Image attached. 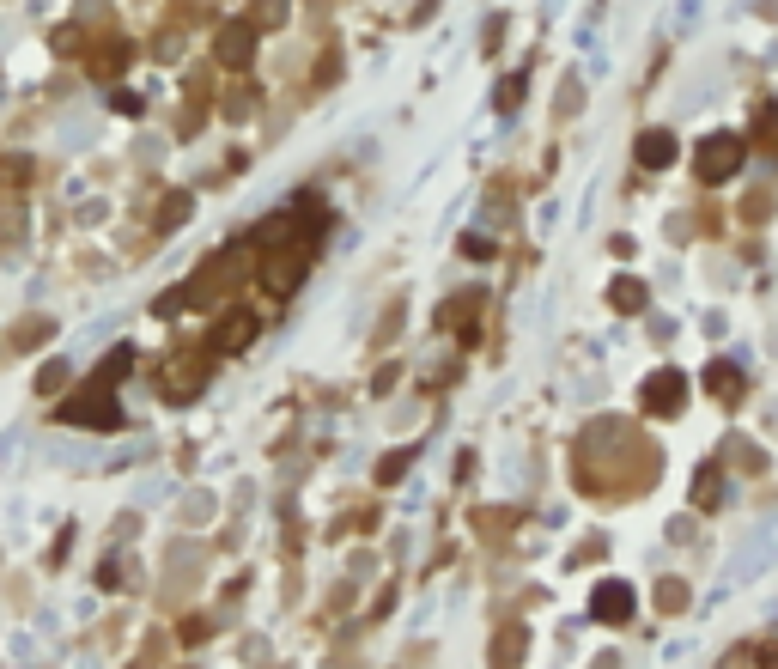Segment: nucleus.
I'll return each instance as SVG.
<instances>
[{
	"mask_svg": "<svg viewBox=\"0 0 778 669\" xmlns=\"http://www.w3.org/2000/svg\"><path fill=\"white\" fill-rule=\"evenodd\" d=\"M244 250H225V256H213L183 292H165V299H159V317H177V305H213V299H225V292L231 286H238V274H244Z\"/></svg>",
	"mask_w": 778,
	"mask_h": 669,
	"instance_id": "f257e3e1",
	"label": "nucleus"
},
{
	"mask_svg": "<svg viewBox=\"0 0 778 669\" xmlns=\"http://www.w3.org/2000/svg\"><path fill=\"white\" fill-rule=\"evenodd\" d=\"M67 426H98V432H116L122 426V408H116V384H92V390H80V396H67L61 408H55Z\"/></svg>",
	"mask_w": 778,
	"mask_h": 669,
	"instance_id": "f03ea898",
	"label": "nucleus"
},
{
	"mask_svg": "<svg viewBox=\"0 0 778 669\" xmlns=\"http://www.w3.org/2000/svg\"><path fill=\"white\" fill-rule=\"evenodd\" d=\"M207 378H213V359H207V353H171V359L159 365V390H165V402H189V396H201Z\"/></svg>",
	"mask_w": 778,
	"mask_h": 669,
	"instance_id": "7ed1b4c3",
	"label": "nucleus"
},
{
	"mask_svg": "<svg viewBox=\"0 0 778 669\" xmlns=\"http://www.w3.org/2000/svg\"><path fill=\"white\" fill-rule=\"evenodd\" d=\"M736 165H742V134H712V140H699V153H693L699 183H724V177H736Z\"/></svg>",
	"mask_w": 778,
	"mask_h": 669,
	"instance_id": "20e7f679",
	"label": "nucleus"
},
{
	"mask_svg": "<svg viewBox=\"0 0 778 669\" xmlns=\"http://www.w3.org/2000/svg\"><path fill=\"white\" fill-rule=\"evenodd\" d=\"M681 402H687V378L675 365H663V371L645 378V414H681Z\"/></svg>",
	"mask_w": 778,
	"mask_h": 669,
	"instance_id": "39448f33",
	"label": "nucleus"
},
{
	"mask_svg": "<svg viewBox=\"0 0 778 669\" xmlns=\"http://www.w3.org/2000/svg\"><path fill=\"white\" fill-rule=\"evenodd\" d=\"M256 329H262V323H256L250 311H225V317L213 323V335H207V353H244V347L256 341Z\"/></svg>",
	"mask_w": 778,
	"mask_h": 669,
	"instance_id": "423d86ee",
	"label": "nucleus"
},
{
	"mask_svg": "<svg viewBox=\"0 0 778 669\" xmlns=\"http://www.w3.org/2000/svg\"><path fill=\"white\" fill-rule=\"evenodd\" d=\"M213 55H219V67H250V61H256V25L231 19V25L213 37Z\"/></svg>",
	"mask_w": 778,
	"mask_h": 669,
	"instance_id": "0eeeda50",
	"label": "nucleus"
},
{
	"mask_svg": "<svg viewBox=\"0 0 778 669\" xmlns=\"http://www.w3.org/2000/svg\"><path fill=\"white\" fill-rule=\"evenodd\" d=\"M590 615H596V621H608V627L633 621V584H620V578L596 584V597H590Z\"/></svg>",
	"mask_w": 778,
	"mask_h": 669,
	"instance_id": "6e6552de",
	"label": "nucleus"
},
{
	"mask_svg": "<svg viewBox=\"0 0 778 669\" xmlns=\"http://www.w3.org/2000/svg\"><path fill=\"white\" fill-rule=\"evenodd\" d=\"M481 305H487V292H456V299L438 311V323L462 341H475V323H481Z\"/></svg>",
	"mask_w": 778,
	"mask_h": 669,
	"instance_id": "1a4fd4ad",
	"label": "nucleus"
},
{
	"mask_svg": "<svg viewBox=\"0 0 778 669\" xmlns=\"http://www.w3.org/2000/svg\"><path fill=\"white\" fill-rule=\"evenodd\" d=\"M633 159H639L645 171H663V165H675V134H669V128H645V134L633 140Z\"/></svg>",
	"mask_w": 778,
	"mask_h": 669,
	"instance_id": "9d476101",
	"label": "nucleus"
},
{
	"mask_svg": "<svg viewBox=\"0 0 778 669\" xmlns=\"http://www.w3.org/2000/svg\"><path fill=\"white\" fill-rule=\"evenodd\" d=\"M706 390L736 408V402H742V371H736L730 359H712V365H706Z\"/></svg>",
	"mask_w": 778,
	"mask_h": 669,
	"instance_id": "9b49d317",
	"label": "nucleus"
},
{
	"mask_svg": "<svg viewBox=\"0 0 778 669\" xmlns=\"http://www.w3.org/2000/svg\"><path fill=\"white\" fill-rule=\"evenodd\" d=\"M523 663V627H499L493 639V669H517Z\"/></svg>",
	"mask_w": 778,
	"mask_h": 669,
	"instance_id": "f8f14e48",
	"label": "nucleus"
},
{
	"mask_svg": "<svg viewBox=\"0 0 778 669\" xmlns=\"http://www.w3.org/2000/svg\"><path fill=\"white\" fill-rule=\"evenodd\" d=\"M250 25L256 31H274V25H286V13H292V0H250Z\"/></svg>",
	"mask_w": 778,
	"mask_h": 669,
	"instance_id": "ddd939ff",
	"label": "nucleus"
},
{
	"mask_svg": "<svg viewBox=\"0 0 778 669\" xmlns=\"http://www.w3.org/2000/svg\"><path fill=\"white\" fill-rule=\"evenodd\" d=\"M645 299H651L645 280H614V286H608V305H614V311H645Z\"/></svg>",
	"mask_w": 778,
	"mask_h": 669,
	"instance_id": "4468645a",
	"label": "nucleus"
},
{
	"mask_svg": "<svg viewBox=\"0 0 778 669\" xmlns=\"http://www.w3.org/2000/svg\"><path fill=\"white\" fill-rule=\"evenodd\" d=\"M718 493H724V475H718V469H699V475H693V505H699V511H712Z\"/></svg>",
	"mask_w": 778,
	"mask_h": 669,
	"instance_id": "2eb2a0df",
	"label": "nucleus"
},
{
	"mask_svg": "<svg viewBox=\"0 0 778 669\" xmlns=\"http://www.w3.org/2000/svg\"><path fill=\"white\" fill-rule=\"evenodd\" d=\"M122 61H128V43H104V49H92V73H104V80H116Z\"/></svg>",
	"mask_w": 778,
	"mask_h": 669,
	"instance_id": "dca6fc26",
	"label": "nucleus"
},
{
	"mask_svg": "<svg viewBox=\"0 0 778 669\" xmlns=\"http://www.w3.org/2000/svg\"><path fill=\"white\" fill-rule=\"evenodd\" d=\"M657 609H663V615H681V609H687V584H681V578H663V584H657Z\"/></svg>",
	"mask_w": 778,
	"mask_h": 669,
	"instance_id": "f3484780",
	"label": "nucleus"
},
{
	"mask_svg": "<svg viewBox=\"0 0 778 669\" xmlns=\"http://www.w3.org/2000/svg\"><path fill=\"white\" fill-rule=\"evenodd\" d=\"M754 140L766 146V153H778V110H772V104H760V116H754Z\"/></svg>",
	"mask_w": 778,
	"mask_h": 669,
	"instance_id": "a211bd4d",
	"label": "nucleus"
},
{
	"mask_svg": "<svg viewBox=\"0 0 778 669\" xmlns=\"http://www.w3.org/2000/svg\"><path fill=\"white\" fill-rule=\"evenodd\" d=\"M742 219H748V226L772 219V189H748V201H742Z\"/></svg>",
	"mask_w": 778,
	"mask_h": 669,
	"instance_id": "6ab92c4d",
	"label": "nucleus"
},
{
	"mask_svg": "<svg viewBox=\"0 0 778 669\" xmlns=\"http://www.w3.org/2000/svg\"><path fill=\"white\" fill-rule=\"evenodd\" d=\"M195 207V195L189 189H177V195H165V213H159V226H183V213Z\"/></svg>",
	"mask_w": 778,
	"mask_h": 669,
	"instance_id": "aec40b11",
	"label": "nucleus"
},
{
	"mask_svg": "<svg viewBox=\"0 0 778 669\" xmlns=\"http://www.w3.org/2000/svg\"><path fill=\"white\" fill-rule=\"evenodd\" d=\"M43 335H49V323H43V317H31V323H19V329H13V347H37Z\"/></svg>",
	"mask_w": 778,
	"mask_h": 669,
	"instance_id": "412c9836",
	"label": "nucleus"
},
{
	"mask_svg": "<svg viewBox=\"0 0 778 669\" xmlns=\"http://www.w3.org/2000/svg\"><path fill=\"white\" fill-rule=\"evenodd\" d=\"M724 451H730V457H736L742 469H760V451H754V444H748V438H730V444H724Z\"/></svg>",
	"mask_w": 778,
	"mask_h": 669,
	"instance_id": "4be33fe9",
	"label": "nucleus"
},
{
	"mask_svg": "<svg viewBox=\"0 0 778 669\" xmlns=\"http://www.w3.org/2000/svg\"><path fill=\"white\" fill-rule=\"evenodd\" d=\"M67 384V365H43V378H37V390L49 396V390H61Z\"/></svg>",
	"mask_w": 778,
	"mask_h": 669,
	"instance_id": "5701e85b",
	"label": "nucleus"
},
{
	"mask_svg": "<svg viewBox=\"0 0 778 669\" xmlns=\"http://www.w3.org/2000/svg\"><path fill=\"white\" fill-rule=\"evenodd\" d=\"M183 517H195V524H207V517H213V499H207V493H195V499L183 505Z\"/></svg>",
	"mask_w": 778,
	"mask_h": 669,
	"instance_id": "b1692460",
	"label": "nucleus"
},
{
	"mask_svg": "<svg viewBox=\"0 0 778 669\" xmlns=\"http://www.w3.org/2000/svg\"><path fill=\"white\" fill-rule=\"evenodd\" d=\"M225 110H231V122H244L256 104H250V92H231V98H225Z\"/></svg>",
	"mask_w": 778,
	"mask_h": 669,
	"instance_id": "393cba45",
	"label": "nucleus"
},
{
	"mask_svg": "<svg viewBox=\"0 0 778 669\" xmlns=\"http://www.w3.org/2000/svg\"><path fill=\"white\" fill-rule=\"evenodd\" d=\"M402 469H408V457H402V451H396V457H383V463H377V481H396Z\"/></svg>",
	"mask_w": 778,
	"mask_h": 669,
	"instance_id": "a878e982",
	"label": "nucleus"
},
{
	"mask_svg": "<svg viewBox=\"0 0 778 669\" xmlns=\"http://www.w3.org/2000/svg\"><path fill=\"white\" fill-rule=\"evenodd\" d=\"M517 98H523V80H505L499 86V110H517Z\"/></svg>",
	"mask_w": 778,
	"mask_h": 669,
	"instance_id": "bb28decb",
	"label": "nucleus"
},
{
	"mask_svg": "<svg viewBox=\"0 0 778 669\" xmlns=\"http://www.w3.org/2000/svg\"><path fill=\"white\" fill-rule=\"evenodd\" d=\"M578 98H584V92H578V80H566V86H560V116H572V110H578Z\"/></svg>",
	"mask_w": 778,
	"mask_h": 669,
	"instance_id": "cd10ccee",
	"label": "nucleus"
},
{
	"mask_svg": "<svg viewBox=\"0 0 778 669\" xmlns=\"http://www.w3.org/2000/svg\"><path fill=\"white\" fill-rule=\"evenodd\" d=\"M718 669H754V645H736V657H724Z\"/></svg>",
	"mask_w": 778,
	"mask_h": 669,
	"instance_id": "c85d7f7f",
	"label": "nucleus"
},
{
	"mask_svg": "<svg viewBox=\"0 0 778 669\" xmlns=\"http://www.w3.org/2000/svg\"><path fill=\"white\" fill-rule=\"evenodd\" d=\"M754 669H778V639H772V645H760V651H754Z\"/></svg>",
	"mask_w": 778,
	"mask_h": 669,
	"instance_id": "c756f323",
	"label": "nucleus"
}]
</instances>
